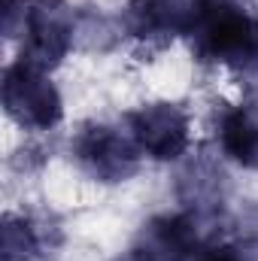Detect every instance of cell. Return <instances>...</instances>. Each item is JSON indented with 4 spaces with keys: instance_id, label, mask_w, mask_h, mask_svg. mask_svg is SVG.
Listing matches in <instances>:
<instances>
[{
    "instance_id": "obj_2",
    "label": "cell",
    "mask_w": 258,
    "mask_h": 261,
    "mask_svg": "<svg viewBox=\"0 0 258 261\" xmlns=\"http://www.w3.org/2000/svg\"><path fill=\"white\" fill-rule=\"evenodd\" d=\"M3 107L18 125L40 130L58 125L64 116L61 94L49 82L46 70H37L24 61L12 64L3 73Z\"/></svg>"
},
{
    "instance_id": "obj_1",
    "label": "cell",
    "mask_w": 258,
    "mask_h": 261,
    "mask_svg": "<svg viewBox=\"0 0 258 261\" xmlns=\"http://www.w3.org/2000/svg\"><path fill=\"white\" fill-rule=\"evenodd\" d=\"M189 34L207 61L243 67L258 58V24L231 0L192 3Z\"/></svg>"
},
{
    "instance_id": "obj_9",
    "label": "cell",
    "mask_w": 258,
    "mask_h": 261,
    "mask_svg": "<svg viewBox=\"0 0 258 261\" xmlns=\"http://www.w3.org/2000/svg\"><path fill=\"white\" fill-rule=\"evenodd\" d=\"M40 249L37 231L24 219H6L3 222V261H31Z\"/></svg>"
},
{
    "instance_id": "obj_5",
    "label": "cell",
    "mask_w": 258,
    "mask_h": 261,
    "mask_svg": "<svg viewBox=\"0 0 258 261\" xmlns=\"http://www.w3.org/2000/svg\"><path fill=\"white\" fill-rule=\"evenodd\" d=\"M70 40H73L70 12L55 3H37V6H31L28 24H24L21 61L37 70H49L67 55Z\"/></svg>"
},
{
    "instance_id": "obj_3",
    "label": "cell",
    "mask_w": 258,
    "mask_h": 261,
    "mask_svg": "<svg viewBox=\"0 0 258 261\" xmlns=\"http://www.w3.org/2000/svg\"><path fill=\"white\" fill-rule=\"evenodd\" d=\"M131 137L149 158L173 161L189 146V116L176 103H149L128 116Z\"/></svg>"
},
{
    "instance_id": "obj_4",
    "label": "cell",
    "mask_w": 258,
    "mask_h": 261,
    "mask_svg": "<svg viewBox=\"0 0 258 261\" xmlns=\"http://www.w3.org/2000/svg\"><path fill=\"white\" fill-rule=\"evenodd\" d=\"M76 155L91 176H97L104 182H122L137 170L140 146L134 143V137L97 125V128H88L79 134Z\"/></svg>"
},
{
    "instance_id": "obj_10",
    "label": "cell",
    "mask_w": 258,
    "mask_h": 261,
    "mask_svg": "<svg viewBox=\"0 0 258 261\" xmlns=\"http://www.w3.org/2000/svg\"><path fill=\"white\" fill-rule=\"evenodd\" d=\"M197 261H243L234 249H210V252H203Z\"/></svg>"
},
{
    "instance_id": "obj_7",
    "label": "cell",
    "mask_w": 258,
    "mask_h": 261,
    "mask_svg": "<svg viewBox=\"0 0 258 261\" xmlns=\"http://www.w3.org/2000/svg\"><path fill=\"white\" fill-rule=\"evenodd\" d=\"M192 3L186 0H134L125 12V24L134 37H173L189 34Z\"/></svg>"
},
{
    "instance_id": "obj_6",
    "label": "cell",
    "mask_w": 258,
    "mask_h": 261,
    "mask_svg": "<svg viewBox=\"0 0 258 261\" xmlns=\"http://www.w3.org/2000/svg\"><path fill=\"white\" fill-rule=\"evenodd\" d=\"M194 246V231L192 225L179 216H167V219H158L146 228L143 240L119 255L116 261H183Z\"/></svg>"
},
{
    "instance_id": "obj_8",
    "label": "cell",
    "mask_w": 258,
    "mask_h": 261,
    "mask_svg": "<svg viewBox=\"0 0 258 261\" xmlns=\"http://www.w3.org/2000/svg\"><path fill=\"white\" fill-rule=\"evenodd\" d=\"M222 149L243 167L258 170V110L237 107L222 119Z\"/></svg>"
}]
</instances>
